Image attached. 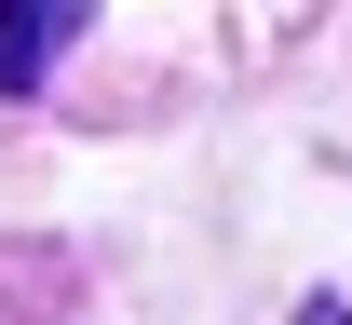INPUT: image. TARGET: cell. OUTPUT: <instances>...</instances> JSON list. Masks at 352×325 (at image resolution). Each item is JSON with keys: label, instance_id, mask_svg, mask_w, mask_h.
<instances>
[{"label": "cell", "instance_id": "6da1fadb", "mask_svg": "<svg viewBox=\"0 0 352 325\" xmlns=\"http://www.w3.org/2000/svg\"><path fill=\"white\" fill-rule=\"evenodd\" d=\"M82 14H95V0H0V95H41L54 54L82 41Z\"/></svg>", "mask_w": 352, "mask_h": 325}]
</instances>
